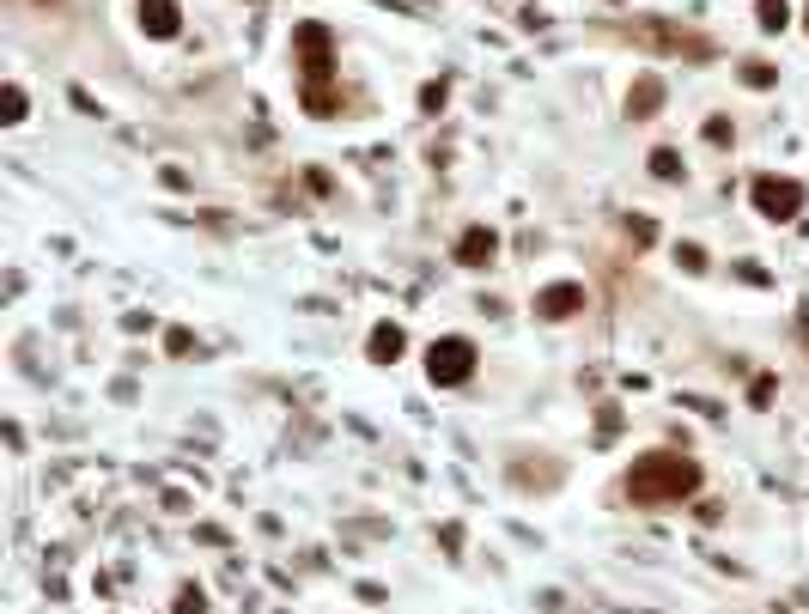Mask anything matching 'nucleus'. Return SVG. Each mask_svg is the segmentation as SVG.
Listing matches in <instances>:
<instances>
[{
	"instance_id": "f257e3e1",
	"label": "nucleus",
	"mask_w": 809,
	"mask_h": 614,
	"mask_svg": "<svg viewBox=\"0 0 809 614\" xmlns=\"http://www.w3.org/2000/svg\"><path fill=\"white\" fill-rule=\"evenodd\" d=\"M688 493H700V463L694 456H676V450H651L627 469V499L657 511V505H682Z\"/></svg>"
},
{
	"instance_id": "f03ea898",
	"label": "nucleus",
	"mask_w": 809,
	"mask_h": 614,
	"mask_svg": "<svg viewBox=\"0 0 809 614\" xmlns=\"http://www.w3.org/2000/svg\"><path fill=\"white\" fill-rule=\"evenodd\" d=\"M426 377L438 383V390H457V383L475 377V341L469 335H445L426 347Z\"/></svg>"
},
{
	"instance_id": "7ed1b4c3",
	"label": "nucleus",
	"mask_w": 809,
	"mask_h": 614,
	"mask_svg": "<svg viewBox=\"0 0 809 614\" xmlns=\"http://www.w3.org/2000/svg\"><path fill=\"white\" fill-rule=\"evenodd\" d=\"M292 49H299V67H305V86H329V73H335V37H329V25L305 19L299 31H292Z\"/></svg>"
},
{
	"instance_id": "20e7f679",
	"label": "nucleus",
	"mask_w": 809,
	"mask_h": 614,
	"mask_svg": "<svg viewBox=\"0 0 809 614\" xmlns=\"http://www.w3.org/2000/svg\"><path fill=\"white\" fill-rule=\"evenodd\" d=\"M749 201H755V213H767L773 225H785V219L803 213V183H791V177H755L749 183Z\"/></svg>"
},
{
	"instance_id": "39448f33",
	"label": "nucleus",
	"mask_w": 809,
	"mask_h": 614,
	"mask_svg": "<svg viewBox=\"0 0 809 614\" xmlns=\"http://www.w3.org/2000/svg\"><path fill=\"white\" fill-rule=\"evenodd\" d=\"M578 311H591V292H584L578 280H554V286L536 292V317H548V323H566Z\"/></svg>"
},
{
	"instance_id": "423d86ee",
	"label": "nucleus",
	"mask_w": 809,
	"mask_h": 614,
	"mask_svg": "<svg viewBox=\"0 0 809 614\" xmlns=\"http://www.w3.org/2000/svg\"><path fill=\"white\" fill-rule=\"evenodd\" d=\"M463 268H487L493 256H499V232H493V225H469V232L457 238V250H451Z\"/></svg>"
},
{
	"instance_id": "0eeeda50",
	"label": "nucleus",
	"mask_w": 809,
	"mask_h": 614,
	"mask_svg": "<svg viewBox=\"0 0 809 614\" xmlns=\"http://www.w3.org/2000/svg\"><path fill=\"white\" fill-rule=\"evenodd\" d=\"M657 110H664V80H657V73H639L633 92H627V116L645 122V116H657Z\"/></svg>"
},
{
	"instance_id": "6e6552de",
	"label": "nucleus",
	"mask_w": 809,
	"mask_h": 614,
	"mask_svg": "<svg viewBox=\"0 0 809 614\" xmlns=\"http://www.w3.org/2000/svg\"><path fill=\"white\" fill-rule=\"evenodd\" d=\"M140 25H146V37H177L183 31L177 0H140Z\"/></svg>"
},
{
	"instance_id": "1a4fd4ad",
	"label": "nucleus",
	"mask_w": 809,
	"mask_h": 614,
	"mask_svg": "<svg viewBox=\"0 0 809 614\" xmlns=\"http://www.w3.org/2000/svg\"><path fill=\"white\" fill-rule=\"evenodd\" d=\"M402 347H408V335H402L396 323H378V329H372V341H365V353H372L378 365H390V359H402Z\"/></svg>"
},
{
	"instance_id": "9d476101",
	"label": "nucleus",
	"mask_w": 809,
	"mask_h": 614,
	"mask_svg": "<svg viewBox=\"0 0 809 614\" xmlns=\"http://www.w3.org/2000/svg\"><path fill=\"white\" fill-rule=\"evenodd\" d=\"M737 80H743L749 92H767V86L779 80V67H773V61H743V67H737Z\"/></svg>"
},
{
	"instance_id": "9b49d317",
	"label": "nucleus",
	"mask_w": 809,
	"mask_h": 614,
	"mask_svg": "<svg viewBox=\"0 0 809 614\" xmlns=\"http://www.w3.org/2000/svg\"><path fill=\"white\" fill-rule=\"evenodd\" d=\"M651 177L676 183V177H682V152H676V146H657V152H651Z\"/></svg>"
},
{
	"instance_id": "f8f14e48",
	"label": "nucleus",
	"mask_w": 809,
	"mask_h": 614,
	"mask_svg": "<svg viewBox=\"0 0 809 614\" xmlns=\"http://www.w3.org/2000/svg\"><path fill=\"white\" fill-rule=\"evenodd\" d=\"M755 25H761V31H785V25H791V7H785V0H761V7H755Z\"/></svg>"
},
{
	"instance_id": "ddd939ff",
	"label": "nucleus",
	"mask_w": 809,
	"mask_h": 614,
	"mask_svg": "<svg viewBox=\"0 0 809 614\" xmlns=\"http://www.w3.org/2000/svg\"><path fill=\"white\" fill-rule=\"evenodd\" d=\"M445 98H451V80H426V86H420V110H426V116L445 110Z\"/></svg>"
},
{
	"instance_id": "4468645a",
	"label": "nucleus",
	"mask_w": 809,
	"mask_h": 614,
	"mask_svg": "<svg viewBox=\"0 0 809 614\" xmlns=\"http://www.w3.org/2000/svg\"><path fill=\"white\" fill-rule=\"evenodd\" d=\"M335 104H341V98H335L329 86H305V110H311V116H335Z\"/></svg>"
},
{
	"instance_id": "2eb2a0df",
	"label": "nucleus",
	"mask_w": 809,
	"mask_h": 614,
	"mask_svg": "<svg viewBox=\"0 0 809 614\" xmlns=\"http://www.w3.org/2000/svg\"><path fill=\"white\" fill-rule=\"evenodd\" d=\"M177 614H207V596H201L195 584H183V590H177Z\"/></svg>"
},
{
	"instance_id": "dca6fc26",
	"label": "nucleus",
	"mask_w": 809,
	"mask_h": 614,
	"mask_svg": "<svg viewBox=\"0 0 809 614\" xmlns=\"http://www.w3.org/2000/svg\"><path fill=\"white\" fill-rule=\"evenodd\" d=\"M676 262H682L688 274H706V250H700V244H682V250H676Z\"/></svg>"
},
{
	"instance_id": "f3484780",
	"label": "nucleus",
	"mask_w": 809,
	"mask_h": 614,
	"mask_svg": "<svg viewBox=\"0 0 809 614\" xmlns=\"http://www.w3.org/2000/svg\"><path fill=\"white\" fill-rule=\"evenodd\" d=\"M730 134H737V128H730L724 116H712V122H706V146H730Z\"/></svg>"
},
{
	"instance_id": "a211bd4d",
	"label": "nucleus",
	"mask_w": 809,
	"mask_h": 614,
	"mask_svg": "<svg viewBox=\"0 0 809 614\" xmlns=\"http://www.w3.org/2000/svg\"><path fill=\"white\" fill-rule=\"evenodd\" d=\"M627 238H633V244H651L657 225H651V219H627Z\"/></svg>"
},
{
	"instance_id": "6ab92c4d",
	"label": "nucleus",
	"mask_w": 809,
	"mask_h": 614,
	"mask_svg": "<svg viewBox=\"0 0 809 614\" xmlns=\"http://www.w3.org/2000/svg\"><path fill=\"white\" fill-rule=\"evenodd\" d=\"M749 402H755V408L773 402V377H755V383H749Z\"/></svg>"
},
{
	"instance_id": "aec40b11",
	"label": "nucleus",
	"mask_w": 809,
	"mask_h": 614,
	"mask_svg": "<svg viewBox=\"0 0 809 614\" xmlns=\"http://www.w3.org/2000/svg\"><path fill=\"white\" fill-rule=\"evenodd\" d=\"M7 122H25V92L19 86H7Z\"/></svg>"
},
{
	"instance_id": "412c9836",
	"label": "nucleus",
	"mask_w": 809,
	"mask_h": 614,
	"mask_svg": "<svg viewBox=\"0 0 809 614\" xmlns=\"http://www.w3.org/2000/svg\"><path fill=\"white\" fill-rule=\"evenodd\" d=\"M165 347H171V353H189V347H195V335H189V329H171V335H165Z\"/></svg>"
},
{
	"instance_id": "4be33fe9",
	"label": "nucleus",
	"mask_w": 809,
	"mask_h": 614,
	"mask_svg": "<svg viewBox=\"0 0 809 614\" xmlns=\"http://www.w3.org/2000/svg\"><path fill=\"white\" fill-rule=\"evenodd\" d=\"M737 274H743L749 286H767V268H755V262H737Z\"/></svg>"
},
{
	"instance_id": "5701e85b",
	"label": "nucleus",
	"mask_w": 809,
	"mask_h": 614,
	"mask_svg": "<svg viewBox=\"0 0 809 614\" xmlns=\"http://www.w3.org/2000/svg\"><path fill=\"white\" fill-rule=\"evenodd\" d=\"M803 31H809V7H803Z\"/></svg>"
}]
</instances>
